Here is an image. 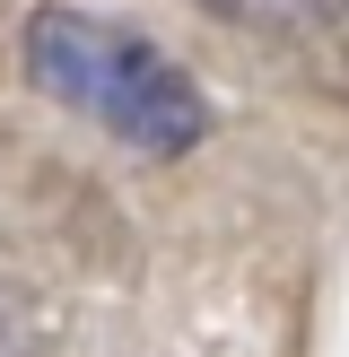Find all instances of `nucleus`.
Here are the masks:
<instances>
[{"label":"nucleus","mask_w":349,"mask_h":357,"mask_svg":"<svg viewBox=\"0 0 349 357\" xmlns=\"http://www.w3.org/2000/svg\"><path fill=\"white\" fill-rule=\"evenodd\" d=\"M0 357H27V305L0 288Z\"/></svg>","instance_id":"obj_3"},{"label":"nucleus","mask_w":349,"mask_h":357,"mask_svg":"<svg viewBox=\"0 0 349 357\" xmlns=\"http://www.w3.org/2000/svg\"><path fill=\"white\" fill-rule=\"evenodd\" d=\"M227 17H253V26H314V17H341L349 0H209Z\"/></svg>","instance_id":"obj_2"},{"label":"nucleus","mask_w":349,"mask_h":357,"mask_svg":"<svg viewBox=\"0 0 349 357\" xmlns=\"http://www.w3.org/2000/svg\"><path fill=\"white\" fill-rule=\"evenodd\" d=\"M17 61H27L35 96H52L61 114L96 122L105 139H122L131 157H192L209 131V96L174 52H157L140 26L79 0H44L17 26Z\"/></svg>","instance_id":"obj_1"}]
</instances>
